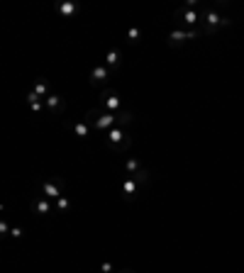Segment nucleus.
<instances>
[{"label": "nucleus", "instance_id": "1", "mask_svg": "<svg viewBox=\"0 0 244 273\" xmlns=\"http://www.w3.org/2000/svg\"><path fill=\"white\" fill-rule=\"evenodd\" d=\"M230 25H232V20L222 17L217 12V7H200V25H198V29L203 34H215L220 27H230Z\"/></svg>", "mask_w": 244, "mask_h": 273}, {"label": "nucleus", "instance_id": "2", "mask_svg": "<svg viewBox=\"0 0 244 273\" xmlns=\"http://www.w3.org/2000/svg\"><path fill=\"white\" fill-rule=\"evenodd\" d=\"M83 122H86L88 127H93V130H98V132L105 135L108 130L118 127V115H113V112H108V110H103V108H93V110L86 112Z\"/></svg>", "mask_w": 244, "mask_h": 273}, {"label": "nucleus", "instance_id": "3", "mask_svg": "<svg viewBox=\"0 0 244 273\" xmlns=\"http://www.w3.org/2000/svg\"><path fill=\"white\" fill-rule=\"evenodd\" d=\"M103 141H105V146H108L110 151H127V149L132 146V136L127 135L122 127L108 130V132L103 135Z\"/></svg>", "mask_w": 244, "mask_h": 273}, {"label": "nucleus", "instance_id": "4", "mask_svg": "<svg viewBox=\"0 0 244 273\" xmlns=\"http://www.w3.org/2000/svg\"><path fill=\"white\" fill-rule=\"evenodd\" d=\"M100 108L113 112V115H118V112H122V98L113 88H103L100 90Z\"/></svg>", "mask_w": 244, "mask_h": 273}, {"label": "nucleus", "instance_id": "5", "mask_svg": "<svg viewBox=\"0 0 244 273\" xmlns=\"http://www.w3.org/2000/svg\"><path fill=\"white\" fill-rule=\"evenodd\" d=\"M174 20L181 22L183 27H195L200 25V10H190V7H176L174 10Z\"/></svg>", "mask_w": 244, "mask_h": 273}, {"label": "nucleus", "instance_id": "6", "mask_svg": "<svg viewBox=\"0 0 244 273\" xmlns=\"http://www.w3.org/2000/svg\"><path fill=\"white\" fill-rule=\"evenodd\" d=\"M39 188H42V195L49 198V200H57L63 195V181L61 178H44L39 183Z\"/></svg>", "mask_w": 244, "mask_h": 273}, {"label": "nucleus", "instance_id": "7", "mask_svg": "<svg viewBox=\"0 0 244 273\" xmlns=\"http://www.w3.org/2000/svg\"><path fill=\"white\" fill-rule=\"evenodd\" d=\"M200 34H203L200 29H174V32H169L166 44H169V47H179V44L188 42V39H195V37H200Z\"/></svg>", "mask_w": 244, "mask_h": 273}, {"label": "nucleus", "instance_id": "8", "mask_svg": "<svg viewBox=\"0 0 244 273\" xmlns=\"http://www.w3.org/2000/svg\"><path fill=\"white\" fill-rule=\"evenodd\" d=\"M103 66L108 68L110 73H118L122 68V54L118 47H110V49L103 54Z\"/></svg>", "mask_w": 244, "mask_h": 273}, {"label": "nucleus", "instance_id": "9", "mask_svg": "<svg viewBox=\"0 0 244 273\" xmlns=\"http://www.w3.org/2000/svg\"><path fill=\"white\" fill-rule=\"evenodd\" d=\"M120 191H122V198L127 200V203H132L137 195H139V191H142V186L132 178V176H124L122 178V183H120Z\"/></svg>", "mask_w": 244, "mask_h": 273}, {"label": "nucleus", "instance_id": "10", "mask_svg": "<svg viewBox=\"0 0 244 273\" xmlns=\"http://www.w3.org/2000/svg\"><path fill=\"white\" fill-rule=\"evenodd\" d=\"M44 108H47L52 115H61V112L66 110V100H63L61 95H57V93H52V95L44 98Z\"/></svg>", "mask_w": 244, "mask_h": 273}, {"label": "nucleus", "instance_id": "11", "mask_svg": "<svg viewBox=\"0 0 244 273\" xmlns=\"http://www.w3.org/2000/svg\"><path fill=\"white\" fill-rule=\"evenodd\" d=\"M110 76H113V73H110L108 68L103 66V64H98V66L91 71V85H105Z\"/></svg>", "mask_w": 244, "mask_h": 273}, {"label": "nucleus", "instance_id": "12", "mask_svg": "<svg viewBox=\"0 0 244 273\" xmlns=\"http://www.w3.org/2000/svg\"><path fill=\"white\" fill-rule=\"evenodd\" d=\"M54 7H57V12H59L61 17H66V20L78 15V5H76V2H71V0H59Z\"/></svg>", "mask_w": 244, "mask_h": 273}, {"label": "nucleus", "instance_id": "13", "mask_svg": "<svg viewBox=\"0 0 244 273\" xmlns=\"http://www.w3.org/2000/svg\"><path fill=\"white\" fill-rule=\"evenodd\" d=\"M32 210H34L37 215H52V212H54V205H52L49 198L39 195V198H34V200H32Z\"/></svg>", "mask_w": 244, "mask_h": 273}, {"label": "nucleus", "instance_id": "14", "mask_svg": "<svg viewBox=\"0 0 244 273\" xmlns=\"http://www.w3.org/2000/svg\"><path fill=\"white\" fill-rule=\"evenodd\" d=\"M32 90H34V95H37L39 100H44L47 95H52V85H49V81H47V78H37Z\"/></svg>", "mask_w": 244, "mask_h": 273}, {"label": "nucleus", "instance_id": "15", "mask_svg": "<svg viewBox=\"0 0 244 273\" xmlns=\"http://www.w3.org/2000/svg\"><path fill=\"white\" fill-rule=\"evenodd\" d=\"M122 168H124V176H137V173L142 171V164H139L134 156H127V159L122 161Z\"/></svg>", "mask_w": 244, "mask_h": 273}, {"label": "nucleus", "instance_id": "16", "mask_svg": "<svg viewBox=\"0 0 244 273\" xmlns=\"http://www.w3.org/2000/svg\"><path fill=\"white\" fill-rule=\"evenodd\" d=\"M142 39V27H129L127 32H124V42L127 44H137Z\"/></svg>", "mask_w": 244, "mask_h": 273}, {"label": "nucleus", "instance_id": "17", "mask_svg": "<svg viewBox=\"0 0 244 273\" xmlns=\"http://www.w3.org/2000/svg\"><path fill=\"white\" fill-rule=\"evenodd\" d=\"M71 130H73V135H76V136H81V139H86V136L91 135V127H88V125H86L83 120L73 122V125H71Z\"/></svg>", "mask_w": 244, "mask_h": 273}, {"label": "nucleus", "instance_id": "18", "mask_svg": "<svg viewBox=\"0 0 244 273\" xmlns=\"http://www.w3.org/2000/svg\"><path fill=\"white\" fill-rule=\"evenodd\" d=\"M73 205H71V200L66 198V195H61V198H57L54 200V210H59V212H68Z\"/></svg>", "mask_w": 244, "mask_h": 273}, {"label": "nucleus", "instance_id": "19", "mask_svg": "<svg viewBox=\"0 0 244 273\" xmlns=\"http://www.w3.org/2000/svg\"><path fill=\"white\" fill-rule=\"evenodd\" d=\"M7 237H10V239H22V237H25V229L15 224V227H10V234H7Z\"/></svg>", "mask_w": 244, "mask_h": 273}, {"label": "nucleus", "instance_id": "20", "mask_svg": "<svg viewBox=\"0 0 244 273\" xmlns=\"http://www.w3.org/2000/svg\"><path fill=\"white\" fill-rule=\"evenodd\" d=\"M7 234H10V224L0 217V237H7Z\"/></svg>", "mask_w": 244, "mask_h": 273}, {"label": "nucleus", "instance_id": "21", "mask_svg": "<svg viewBox=\"0 0 244 273\" xmlns=\"http://www.w3.org/2000/svg\"><path fill=\"white\" fill-rule=\"evenodd\" d=\"M30 110H32V112H42V110H44V100H37V103H32V105H30Z\"/></svg>", "mask_w": 244, "mask_h": 273}, {"label": "nucleus", "instance_id": "22", "mask_svg": "<svg viewBox=\"0 0 244 273\" xmlns=\"http://www.w3.org/2000/svg\"><path fill=\"white\" fill-rule=\"evenodd\" d=\"M100 273H113V264H110V261H103V264H100Z\"/></svg>", "mask_w": 244, "mask_h": 273}, {"label": "nucleus", "instance_id": "23", "mask_svg": "<svg viewBox=\"0 0 244 273\" xmlns=\"http://www.w3.org/2000/svg\"><path fill=\"white\" fill-rule=\"evenodd\" d=\"M118 273H134L132 269H124V271H118Z\"/></svg>", "mask_w": 244, "mask_h": 273}, {"label": "nucleus", "instance_id": "24", "mask_svg": "<svg viewBox=\"0 0 244 273\" xmlns=\"http://www.w3.org/2000/svg\"><path fill=\"white\" fill-rule=\"evenodd\" d=\"M2 210H5V205H2V203H0V212H2Z\"/></svg>", "mask_w": 244, "mask_h": 273}]
</instances>
